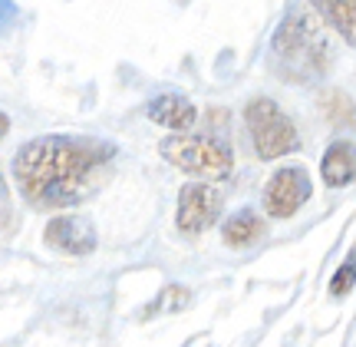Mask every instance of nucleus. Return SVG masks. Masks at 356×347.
<instances>
[{"label": "nucleus", "mask_w": 356, "mask_h": 347, "mask_svg": "<svg viewBox=\"0 0 356 347\" xmlns=\"http://www.w3.org/2000/svg\"><path fill=\"white\" fill-rule=\"evenodd\" d=\"M115 146L96 136H40L13 155V182L33 208L79 206L106 182Z\"/></svg>", "instance_id": "f257e3e1"}, {"label": "nucleus", "mask_w": 356, "mask_h": 347, "mask_svg": "<svg viewBox=\"0 0 356 347\" xmlns=\"http://www.w3.org/2000/svg\"><path fill=\"white\" fill-rule=\"evenodd\" d=\"M267 63L284 83L293 86H310L323 79L333 66V43L323 30V20L304 10L287 13L270 40Z\"/></svg>", "instance_id": "f03ea898"}, {"label": "nucleus", "mask_w": 356, "mask_h": 347, "mask_svg": "<svg viewBox=\"0 0 356 347\" xmlns=\"http://www.w3.org/2000/svg\"><path fill=\"white\" fill-rule=\"evenodd\" d=\"M159 153L165 162H172L175 169L198 176L208 182H225L234 169V155L221 139L211 136H191V132H175L168 139L159 142Z\"/></svg>", "instance_id": "7ed1b4c3"}, {"label": "nucleus", "mask_w": 356, "mask_h": 347, "mask_svg": "<svg viewBox=\"0 0 356 347\" xmlns=\"http://www.w3.org/2000/svg\"><path fill=\"white\" fill-rule=\"evenodd\" d=\"M244 123H248L257 159H264V162L300 149V136H297V126L291 123V116L267 96H254L244 106Z\"/></svg>", "instance_id": "20e7f679"}, {"label": "nucleus", "mask_w": 356, "mask_h": 347, "mask_svg": "<svg viewBox=\"0 0 356 347\" xmlns=\"http://www.w3.org/2000/svg\"><path fill=\"white\" fill-rule=\"evenodd\" d=\"M225 208V199L211 182H188L181 185L178 192V208H175V225L185 235H198V231H208L218 222Z\"/></svg>", "instance_id": "39448f33"}, {"label": "nucleus", "mask_w": 356, "mask_h": 347, "mask_svg": "<svg viewBox=\"0 0 356 347\" xmlns=\"http://www.w3.org/2000/svg\"><path fill=\"white\" fill-rule=\"evenodd\" d=\"M310 192H314V185H310L304 169L284 166L264 185V212L270 219H291V215H297L304 208Z\"/></svg>", "instance_id": "423d86ee"}, {"label": "nucleus", "mask_w": 356, "mask_h": 347, "mask_svg": "<svg viewBox=\"0 0 356 347\" xmlns=\"http://www.w3.org/2000/svg\"><path fill=\"white\" fill-rule=\"evenodd\" d=\"M43 242L50 245L53 252H63V255H73V258H86L96 252L99 238H96L92 222L83 219V215H56V219L47 222Z\"/></svg>", "instance_id": "0eeeda50"}, {"label": "nucleus", "mask_w": 356, "mask_h": 347, "mask_svg": "<svg viewBox=\"0 0 356 347\" xmlns=\"http://www.w3.org/2000/svg\"><path fill=\"white\" fill-rule=\"evenodd\" d=\"M145 116L155 126L175 129V132H191V126L198 123V109L181 96V93H162L145 103Z\"/></svg>", "instance_id": "6e6552de"}, {"label": "nucleus", "mask_w": 356, "mask_h": 347, "mask_svg": "<svg viewBox=\"0 0 356 347\" xmlns=\"http://www.w3.org/2000/svg\"><path fill=\"white\" fill-rule=\"evenodd\" d=\"M320 176L330 189H346L356 182V142L337 139L320 159Z\"/></svg>", "instance_id": "1a4fd4ad"}, {"label": "nucleus", "mask_w": 356, "mask_h": 347, "mask_svg": "<svg viewBox=\"0 0 356 347\" xmlns=\"http://www.w3.org/2000/svg\"><path fill=\"white\" fill-rule=\"evenodd\" d=\"M310 7L343 43L356 47V0H310Z\"/></svg>", "instance_id": "9d476101"}, {"label": "nucleus", "mask_w": 356, "mask_h": 347, "mask_svg": "<svg viewBox=\"0 0 356 347\" xmlns=\"http://www.w3.org/2000/svg\"><path fill=\"white\" fill-rule=\"evenodd\" d=\"M264 219L257 215V212H251V208H241V212H234L225 225H221V238H225V245L228 248H251L254 242H261L264 238Z\"/></svg>", "instance_id": "9b49d317"}, {"label": "nucleus", "mask_w": 356, "mask_h": 347, "mask_svg": "<svg viewBox=\"0 0 356 347\" xmlns=\"http://www.w3.org/2000/svg\"><path fill=\"white\" fill-rule=\"evenodd\" d=\"M320 113L333 129H356V103L343 90H327L320 96Z\"/></svg>", "instance_id": "f8f14e48"}, {"label": "nucleus", "mask_w": 356, "mask_h": 347, "mask_svg": "<svg viewBox=\"0 0 356 347\" xmlns=\"http://www.w3.org/2000/svg\"><path fill=\"white\" fill-rule=\"evenodd\" d=\"M191 304V291L188 288H181V284H165V291L155 298L149 308L142 311V321H149V318H155V314H162V311H168V314H175V311L188 308Z\"/></svg>", "instance_id": "ddd939ff"}, {"label": "nucleus", "mask_w": 356, "mask_h": 347, "mask_svg": "<svg viewBox=\"0 0 356 347\" xmlns=\"http://www.w3.org/2000/svg\"><path fill=\"white\" fill-rule=\"evenodd\" d=\"M353 284H356V248L350 252V258H343V265L333 271L330 298H346L350 291H353Z\"/></svg>", "instance_id": "4468645a"}, {"label": "nucleus", "mask_w": 356, "mask_h": 347, "mask_svg": "<svg viewBox=\"0 0 356 347\" xmlns=\"http://www.w3.org/2000/svg\"><path fill=\"white\" fill-rule=\"evenodd\" d=\"M7 129H10V119H7V113H0V139L7 136Z\"/></svg>", "instance_id": "2eb2a0df"}]
</instances>
